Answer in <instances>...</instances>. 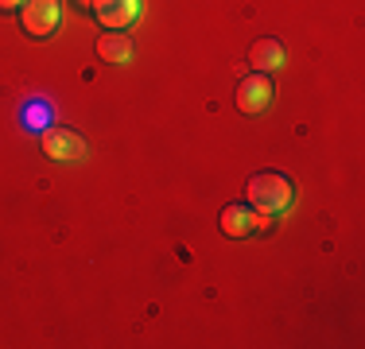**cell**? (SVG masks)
<instances>
[{
	"instance_id": "obj_6",
	"label": "cell",
	"mask_w": 365,
	"mask_h": 349,
	"mask_svg": "<svg viewBox=\"0 0 365 349\" xmlns=\"http://www.w3.org/2000/svg\"><path fill=\"white\" fill-rule=\"evenodd\" d=\"M268 101H272V82L264 74L241 78V85H237V109L241 113H260V109H268Z\"/></svg>"
},
{
	"instance_id": "obj_4",
	"label": "cell",
	"mask_w": 365,
	"mask_h": 349,
	"mask_svg": "<svg viewBox=\"0 0 365 349\" xmlns=\"http://www.w3.org/2000/svg\"><path fill=\"white\" fill-rule=\"evenodd\" d=\"M93 12H98V20L106 24V28H113V31H128L133 24H140L144 0H101Z\"/></svg>"
},
{
	"instance_id": "obj_8",
	"label": "cell",
	"mask_w": 365,
	"mask_h": 349,
	"mask_svg": "<svg viewBox=\"0 0 365 349\" xmlns=\"http://www.w3.org/2000/svg\"><path fill=\"white\" fill-rule=\"evenodd\" d=\"M98 55H101V63H109V66H128L136 55V47L125 31H109L98 39Z\"/></svg>"
},
{
	"instance_id": "obj_5",
	"label": "cell",
	"mask_w": 365,
	"mask_h": 349,
	"mask_svg": "<svg viewBox=\"0 0 365 349\" xmlns=\"http://www.w3.org/2000/svg\"><path fill=\"white\" fill-rule=\"evenodd\" d=\"M20 128L31 136H43L47 128H55V105L43 98V93H31V98L20 105Z\"/></svg>"
},
{
	"instance_id": "obj_10",
	"label": "cell",
	"mask_w": 365,
	"mask_h": 349,
	"mask_svg": "<svg viewBox=\"0 0 365 349\" xmlns=\"http://www.w3.org/2000/svg\"><path fill=\"white\" fill-rule=\"evenodd\" d=\"M12 8H24V0H0V12H12Z\"/></svg>"
},
{
	"instance_id": "obj_3",
	"label": "cell",
	"mask_w": 365,
	"mask_h": 349,
	"mask_svg": "<svg viewBox=\"0 0 365 349\" xmlns=\"http://www.w3.org/2000/svg\"><path fill=\"white\" fill-rule=\"evenodd\" d=\"M39 147H43V155L47 160H55V163H78V160H86V140L71 132V128H47V132L39 136Z\"/></svg>"
},
{
	"instance_id": "obj_2",
	"label": "cell",
	"mask_w": 365,
	"mask_h": 349,
	"mask_svg": "<svg viewBox=\"0 0 365 349\" xmlns=\"http://www.w3.org/2000/svg\"><path fill=\"white\" fill-rule=\"evenodd\" d=\"M20 16H24V31L31 39H47V35H55L58 20H63V4L58 0H24Z\"/></svg>"
},
{
	"instance_id": "obj_1",
	"label": "cell",
	"mask_w": 365,
	"mask_h": 349,
	"mask_svg": "<svg viewBox=\"0 0 365 349\" xmlns=\"http://www.w3.org/2000/svg\"><path fill=\"white\" fill-rule=\"evenodd\" d=\"M249 206L257 209V214H268L276 217V222H284V217L292 214L295 206V187L288 174L280 171H260L249 179Z\"/></svg>"
},
{
	"instance_id": "obj_9",
	"label": "cell",
	"mask_w": 365,
	"mask_h": 349,
	"mask_svg": "<svg viewBox=\"0 0 365 349\" xmlns=\"http://www.w3.org/2000/svg\"><path fill=\"white\" fill-rule=\"evenodd\" d=\"M249 63H253V70H284L288 66V51L280 47L276 39H260V43H253V51H249Z\"/></svg>"
},
{
	"instance_id": "obj_7",
	"label": "cell",
	"mask_w": 365,
	"mask_h": 349,
	"mask_svg": "<svg viewBox=\"0 0 365 349\" xmlns=\"http://www.w3.org/2000/svg\"><path fill=\"white\" fill-rule=\"evenodd\" d=\"M222 229L230 237H253L257 233V209L249 202H233L222 209Z\"/></svg>"
},
{
	"instance_id": "obj_11",
	"label": "cell",
	"mask_w": 365,
	"mask_h": 349,
	"mask_svg": "<svg viewBox=\"0 0 365 349\" xmlns=\"http://www.w3.org/2000/svg\"><path fill=\"white\" fill-rule=\"evenodd\" d=\"M78 4H82V8H98L101 0H78Z\"/></svg>"
}]
</instances>
